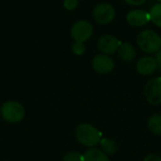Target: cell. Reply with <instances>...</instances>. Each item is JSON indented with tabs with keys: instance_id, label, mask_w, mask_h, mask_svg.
<instances>
[{
	"instance_id": "1",
	"label": "cell",
	"mask_w": 161,
	"mask_h": 161,
	"mask_svg": "<svg viewBox=\"0 0 161 161\" xmlns=\"http://www.w3.org/2000/svg\"><path fill=\"white\" fill-rule=\"evenodd\" d=\"M75 136L80 144L89 148L96 146L102 140V133L93 125L86 123L80 124L76 126Z\"/></svg>"
},
{
	"instance_id": "2",
	"label": "cell",
	"mask_w": 161,
	"mask_h": 161,
	"mask_svg": "<svg viewBox=\"0 0 161 161\" xmlns=\"http://www.w3.org/2000/svg\"><path fill=\"white\" fill-rule=\"evenodd\" d=\"M139 48L146 54H156L161 49V37L153 29H144L137 36Z\"/></svg>"
},
{
	"instance_id": "3",
	"label": "cell",
	"mask_w": 161,
	"mask_h": 161,
	"mask_svg": "<svg viewBox=\"0 0 161 161\" xmlns=\"http://www.w3.org/2000/svg\"><path fill=\"white\" fill-rule=\"evenodd\" d=\"M0 114L2 118L10 124L20 123L25 115L24 106L18 101H7L0 108Z\"/></svg>"
},
{
	"instance_id": "4",
	"label": "cell",
	"mask_w": 161,
	"mask_h": 161,
	"mask_svg": "<svg viewBox=\"0 0 161 161\" xmlns=\"http://www.w3.org/2000/svg\"><path fill=\"white\" fill-rule=\"evenodd\" d=\"M70 34L74 42H86L93 34V25L87 20H78L72 25Z\"/></svg>"
},
{
	"instance_id": "5",
	"label": "cell",
	"mask_w": 161,
	"mask_h": 161,
	"mask_svg": "<svg viewBox=\"0 0 161 161\" xmlns=\"http://www.w3.org/2000/svg\"><path fill=\"white\" fill-rule=\"evenodd\" d=\"M93 20L100 25H108L116 17V10L108 3H99L95 5L92 12Z\"/></svg>"
},
{
	"instance_id": "6",
	"label": "cell",
	"mask_w": 161,
	"mask_h": 161,
	"mask_svg": "<svg viewBox=\"0 0 161 161\" xmlns=\"http://www.w3.org/2000/svg\"><path fill=\"white\" fill-rule=\"evenodd\" d=\"M144 96L150 105L158 106L161 104V76L151 78L146 82Z\"/></svg>"
},
{
	"instance_id": "7",
	"label": "cell",
	"mask_w": 161,
	"mask_h": 161,
	"mask_svg": "<svg viewBox=\"0 0 161 161\" xmlns=\"http://www.w3.org/2000/svg\"><path fill=\"white\" fill-rule=\"evenodd\" d=\"M114 60L108 55L98 54L92 60V69L100 75H108L111 73L114 69Z\"/></svg>"
},
{
	"instance_id": "8",
	"label": "cell",
	"mask_w": 161,
	"mask_h": 161,
	"mask_svg": "<svg viewBox=\"0 0 161 161\" xmlns=\"http://www.w3.org/2000/svg\"><path fill=\"white\" fill-rule=\"evenodd\" d=\"M121 43L122 42L115 36L110 34H105L98 39L97 48L102 54L110 56L118 51Z\"/></svg>"
},
{
	"instance_id": "9",
	"label": "cell",
	"mask_w": 161,
	"mask_h": 161,
	"mask_svg": "<svg viewBox=\"0 0 161 161\" xmlns=\"http://www.w3.org/2000/svg\"><path fill=\"white\" fill-rule=\"evenodd\" d=\"M126 22L134 27H142L151 22L149 11L142 8H134L126 14Z\"/></svg>"
},
{
	"instance_id": "10",
	"label": "cell",
	"mask_w": 161,
	"mask_h": 161,
	"mask_svg": "<svg viewBox=\"0 0 161 161\" xmlns=\"http://www.w3.org/2000/svg\"><path fill=\"white\" fill-rule=\"evenodd\" d=\"M136 70L142 75H151L157 70H158L157 60L155 57L143 56L140 58L136 63Z\"/></svg>"
},
{
	"instance_id": "11",
	"label": "cell",
	"mask_w": 161,
	"mask_h": 161,
	"mask_svg": "<svg viewBox=\"0 0 161 161\" xmlns=\"http://www.w3.org/2000/svg\"><path fill=\"white\" fill-rule=\"evenodd\" d=\"M118 55L124 61H132L137 56V50L130 42H122L118 49Z\"/></svg>"
},
{
	"instance_id": "12",
	"label": "cell",
	"mask_w": 161,
	"mask_h": 161,
	"mask_svg": "<svg viewBox=\"0 0 161 161\" xmlns=\"http://www.w3.org/2000/svg\"><path fill=\"white\" fill-rule=\"evenodd\" d=\"M83 161H110V159L101 149L92 147L83 154Z\"/></svg>"
},
{
	"instance_id": "13",
	"label": "cell",
	"mask_w": 161,
	"mask_h": 161,
	"mask_svg": "<svg viewBox=\"0 0 161 161\" xmlns=\"http://www.w3.org/2000/svg\"><path fill=\"white\" fill-rule=\"evenodd\" d=\"M100 149L108 156H113L118 150V145L115 141L108 138H104L100 142Z\"/></svg>"
},
{
	"instance_id": "14",
	"label": "cell",
	"mask_w": 161,
	"mask_h": 161,
	"mask_svg": "<svg viewBox=\"0 0 161 161\" xmlns=\"http://www.w3.org/2000/svg\"><path fill=\"white\" fill-rule=\"evenodd\" d=\"M147 126L152 133L161 136V114L157 113L150 116L147 121Z\"/></svg>"
},
{
	"instance_id": "15",
	"label": "cell",
	"mask_w": 161,
	"mask_h": 161,
	"mask_svg": "<svg viewBox=\"0 0 161 161\" xmlns=\"http://www.w3.org/2000/svg\"><path fill=\"white\" fill-rule=\"evenodd\" d=\"M150 13V18H151V22L158 26L161 27V3L158 2L157 4H155L149 10Z\"/></svg>"
},
{
	"instance_id": "16",
	"label": "cell",
	"mask_w": 161,
	"mask_h": 161,
	"mask_svg": "<svg viewBox=\"0 0 161 161\" xmlns=\"http://www.w3.org/2000/svg\"><path fill=\"white\" fill-rule=\"evenodd\" d=\"M62 161H83V154L76 151H70L64 154Z\"/></svg>"
},
{
	"instance_id": "17",
	"label": "cell",
	"mask_w": 161,
	"mask_h": 161,
	"mask_svg": "<svg viewBox=\"0 0 161 161\" xmlns=\"http://www.w3.org/2000/svg\"><path fill=\"white\" fill-rule=\"evenodd\" d=\"M72 52L76 56H82L86 52V45L85 42H74L72 44Z\"/></svg>"
},
{
	"instance_id": "18",
	"label": "cell",
	"mask_w": 161,
	"mask_h": 161,
	"mask_svg": "<svg viewBox=\"0 0 161 161\" xmlns=\"http://www.w3.org/2000/svg\"><path fill=\"white\" fill-rule=\"evenodd\" d=\"M78 4H79V0H63L62 2L63 8L69 11L75 10L78 7Z\"/></svg>"
},
{
	"instance_id": "19",
	"label": "cell",
	"mask_w": 161,
	"mask_h": 161,
	"mask_svg": "<svg viewBox=\"0 0 161 161\" xmlns=\"http://www.w3.org/2000/svg\"><path fill=\"white\" fill-rule=\"evenodd\" d=\"M143 161H161V157L157 154H149L144 158Z\"/></svg>"
},
{
	"instance_id": "20",
	"label": "cell",
	"mask_w": 161,
	"mask_h": 161,
	"mask_svg": "<svg viewBox=\"0 0 161 161\" xmlns=\"http://www.w3.org/2000/svg\"><path fill=\"white\" fill-rule=\"evenodd\" d=\"M125 1L131 6H141L143 5L147 0H125Z\"/></svg>"
},
{
	"instance_id": "21",
	"label": "cell",
	"mask_w": 161,
	"mask_h": 161,
	"mask_svg": "<svg viewBox=\"0 0 161 161\" xmlns=\"http://www.w3.org/2000/svg\"><path fill=\"white\" fill-rule=\"evenodd\" d=\"M155 58H156V60H157L158 70H160L161 71V49L155 54Z\"/></svg>"
},
{
	"instance_id": "22",
	"label": "cell",
	"mask_w": 161,
	"mask_h": 161,
	"mask_svg": "<svg viewBox=\"0 0 161 161\" xmlns=\"http://www.w3.org/2000/svg\"><path fill=\"white\" fill-rule=\"evenodd\" d=\"M157 1H158V2H160L161 3V0H157Z\"/></svg>"
}]
</instances>
